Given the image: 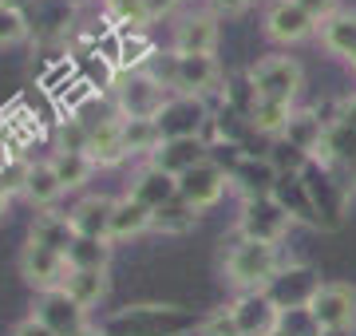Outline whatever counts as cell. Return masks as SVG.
Returning <instances> with one entry per match:
<instances>
[{"label": "cell", "mask_w": 356, "mask_h": 336, "mask_svg": "<svg viewBox=\"0 0 356 336\" xmlns=\"http://www.w3.org/2000/svg\"><path fill=\"white\" fill-rule=\"evenodd\" d=\"M202 317L182 305H127L99 324L107 336H194Z\"/></svg>", "instance_id": "6da1fadb"}, {"label": "cell", "mask_w": 356, "mask_h": 336, "mask_svg": "<svg viewBox=\"0 0 356 336\" xmlns=\"http://www.w3.org/2000/svg\"><path fill=\"white\" fill-rule=\"evenodd\" d=\"M281 269L277 246H266V242H250V237H238L226 253V281L242 293H257L266 289Z\"/></svg>", "instance_id": "7a4b0ae2"}, {"label": "cell", "mask_w": 356, "mask_h": 336, "mask_svg": "<svg viewBox=\"0 0 356 336\" xmlns=\"http://www.w3.org/2000/svg\"><path fill=\"white\" fill-rule=\"evenodd\" d=\"M115 111L119 119H159L170 91L159 76L147 72H115Z\"/></svg>", "instance_id": "3957f363"}, {"label": "cell", "mask_w": 356, "mask_h": 336, "mask_svg": "<svg viewBox=\"0 0 356 336\" xmlns=\"http://www.w3.org/2000/svg\"><path fill=\"white\" fill-rule=\"evenodd\" d=\"M245 76L254 83L257 99H273V103H293L305 83V72L293 56H261Z\"/></svg>", "instance_id": "277c9868"}, {"label": "cell", "mask_w": 356, "mask_h": 336, "mask_svg": "<svg viewBox=\"0 0 356 336\" xmlns=\"http://www.w3.org/2000/svg\"><path fill=\"white\" fill-rule=\"evenodd\" d=\"M309 317L325 336L332 333H348L356 324V293L341 281H329L317 289V297L309 301Z\"/></svg>", "instance_id": "5b68a950"}, {"label": "cell", "mask_w": 356, "mask_h": 336, "mask_svg": "<svg viewBox=\"0 0 356 336\" xmlns=\"http://www.w3.org/2000/svg\"><path fill=\"white\" fill-rule=\"evenodd\" d=\"M289 226H293V218L273 202V198L242 202V214H238V237L266 242V246H281L285 233H289Z\"/></svg>", "instance_id": "8992f818"}, {"label": "cell", "mask_w": 356, "mask_h": 336, "mask_svg": "<svg viewBox=\"0 0 356 336\" xmlns=\"http://www.w3.org/2000/svg\"><path fill=\"white\" fill-rule=\"evenodd\" d=\"M321 285L325 281H321L309 265H281L277 277H273L261 293H266L281 312H297V309H309V301L317 297Z\"/></svg>", "instance_id": "52a82bcc"}, {"label": "cell", "mask_w": 356, "mask_h": 336, "mask_svg": "<svg viewBox=\"0 0 356 336\" xmlns=\"http://www.w3.org/2000/svg\"><path fill=\"white\" fill-rule=\"evenodd\" d=\"M159 135L166 139H202V127L210 123V107L198 95H170L159 111Z\"/></svg>", "instance_id": "ba28073f"}, {"label": "cell", "mask_w": 356, "mask_h": 336, "mask_svg": "<svg viewBox=\"0 0 356 336\" xmlns=\"http://www.w3.org/2000/svg\"><path fill=\"white\" fill-rule=\"evenodd\" d=\"M305 186L313 194V206H317V230H341L344 210H348V190L332 178V170L313 162L305 170Z\"/></svg>", "instance_id": "9c48e42d"}, {"label": "cell", "mask_w": 356, "mask_h": 336, "mask_svg": "<svg viewBox=\"0 0 356 336\" xmlns=\"http://www.w3.org/2000/svg\"><path fill=\"white\" fill-rule=\"evenodd\" d=\"M170 87L178 95H214V91H226V72L214 56H175V79Z\"/></svg>", "instance_id": "30bf717a"}, {"label": "cell", "mask_w": 356, "mask_h": 336, "mask_svg": "<svg viewBox=\"0 0 356 336\" xmlns=\"http://www.w3.org/2000/svg\"><path fill=\"white\" fill-rule=\"evenodd\" d=\"M20 273L24 281L40 293H51V289H64L67 277H72V265H67V253H56L48 246H36L28 242L24 253H20Z\"/></svg>", "instance_id": "8fae6325"}, {"label": "cell", "mask_w": 356, "mask_h": 336, "mask_svg": "<svg viewBox=\"0 0 356 336\" xmlns=\"http://www.w3.org/2000/svg\"><path fill=\"white\" fill-rule=\"evenodd\" d=\"M229 190V174L218 162H198L194 170H186L182 178H178V198H186L194 210H210L222 202V194Z\"/></svg>", "instance_id": "7c38bea8"}, {"label": "cell", "mask_w": 356, "mask_h": 336, "mask_svg": "<svg viewBox=\"0 0 356 336\" xmlns=\"http://www.w3.org/2000/svg\"><path fill=\"white\" fill-rule=\"evenodd\" d=\"M36 321H44L56 336H79L88 324V309H79L76 301L67 297V289H51V293H40L36 301Z\"/></svg>", "instance_id": "4fadbf2b"}, {"label": "cell", "mask_w": 356, "mask_h": 336, "mask_svg": "<svg viewBox=\"0 0 356 336\" xmlns=\"http://www.w3.org/2000/svg\"><path fill=\"white\" fill-rule=\"evenodd\" d=\"M317 28L321 24L305 12L301 0H277L266 12V36L277 40V44H301V40H309Z\"/></svg>", "instance_id": "5bb4252c"}, {"label": "cell", "mask_w": 356, "mask_h": 336, "mask_svg": "<svg viewBox=\"0 0 356 336\" xmlns=\"http://www.w3.org/2000/svg\"><path fill=\"white\" fill-rule=\"evenodd\" d=\"M277 167L269 162V155H245L234 174H229V190H238L242 202H257V198H273L277 190Z\"/></svg>", "instance_id": "9a60e30c"}, {"label": "cell", "mask_w": 356, "mask_h": 336, "mask_svg": "<svg viewBox=\"0 0 356 336\" xmlns=\"http://www.w3.org/2000/svg\"><path fill=\"white\" fill-rule=\"evenodd\" d=\"M234 321L242 328V336H273L281 328V309L257 289V293H242L229 305Z\"/></svg>", "instance_id": "2e32d148"}, {"label": "cell", "mask_w": 356, "mask_h": 336, "mask_svg": "<svg viewBox=\"0 0 356 336\" xmlns=\"http://www.w3.org/2000/svg\"><path fill=\"white\" fill-rule=\"evenodd\" d=\"M218 48V16L194 12L175 28V56H214Z\"/></svg>", "instance_id": "e0dca14e"}, {"label": "cell", "mask_w": 356, "mask_h": 336, "mask_svg": "<svg viewBox=\"0 0 356 336\" xmlns=\"http://www.w3.org/2000/svg\"><path fill=\"white\" fill-rule=\"evenodd\" d=\"M67 218H72V230H76V237H99V242H111L115 198L91 194V198H83L76 210H67Z\"/></svg>", "instance_id": "ac0fdd59"}, {"label": "cell", "mask_w": 356, "mask_h": 336, "mask_svg": "<svg viewBox=\"0 0 356 336\" xmlns=\"http://www.w3.org/2000/svg\"><path fill=\"white\" fill-rule=\"evenodd\" d=\"M210 158V146H206L202 139H166L159 151H154L151 167L166 170V174H175V178H182L186 170H194L198 162H206Z\"/></svg>", "instance_id": "d6986e66"}, {"label": "cell", "mask_w": 356, "mask_h": 336, "mask_svg": "<svg viewBox=\"0 0 356 336\" xmlns=\"http://www.w3.org/2000/svg\"><path fill=\"white\" fill-rule=\"evenodd\" d=\"M273 202H277L293 221L317 226V206H313V194H309V186H305V174H281L277 190H273Z\"/></svg>", "instance_id": "ffe728a7"}, {"label": "cell", "mask_w": 356, "mask_h": 336, "mask_svg": "<svg viewBox=\"0 0 356 336\" xmlns=\"http://www.w3.org/2000/svg\"><path fill=\"white\" fill-rule=\"evenodd\" d=\"M88 158L95 167H119V162L127 158V139H123V119L119 115L99 123V127H91Z\"/></svg>", "instance_id": "44dd1931"}, {"label": "cell", "mask_w": 356, "mask_h": 336, "mask_svg": "<svg viewBox=\"0 0 356 336\" xmlns=\"http://www.w3.org/2000/svg\"><path fill=\"white\" fill-rule=\"evenodd\" d=\"M131 198L143 202L147 210H159V206H166V202L178 198V178L166 174V170H159V167H147L139 178L131 182Z\"/></svg>", "instance_id": "7402d4cb"}, {"label": "cell", "mask_w": 356, "mask_h": 336, "mask_svg": "<svg viewBox=\"0 0 356 336\" xmlns=\"http://www.w3.org/2000/svg\"><path fill=\"white\" fill-rule=\"evenodd\" d=\"M28 242L48 246V249H56V253H67L72 242H76L72 218H67V214H56V210H40L36 218H32V233H28Z\"/></svg>", "instance_id": "603a6c76"}, {"label": "cell", "mask_w": 356, "mask_h": 336, "mask_svg": "<svg viewBox=\"0 0 356 336\" xmlns=\"http://www.w3.org/2000/svg\"><path fill=\"white\" fill-rule=\"evenodd\" d=\"M151 214L154 210H147L143 202H135V198H119L115 202V218H111V242H127V237H139V233L151 230Z\"/></svg>", "instance_id": "cb8c5ba5"}, {"label": "cell", "mask_w": 356, "mask_h": 336, "mask_svg": "<svg viewBox=\"0 0 356 336\" xmlns=\"http://www.w3.org/2000/svg\"><path fill=\"white\" fill-rule=\"evenodd\" d=\"M198 214L202 210H194L186 198H175V202H166L151 214V230L154 233H166V237H178V233H191L198 226Z\"/></svg>", "instance_id": "d4e9b609"}, {"label": "cell", "mask_w": 356, "mask_h": 336, "mask_svg": "<svg viewBox=\"0 0 356 336\" xmlns=\"http://www.w3.org/2000/svg\"><path fill=\"white\" fill-rule=\"evenodd\" d=\"M325 123H321V115L317 111H293V119H289V127L281 131V139L285 142H293L297 151H305L309 158H313V151H317L321 142H325Z\"/></svg>", "instance_id": "484cf974"}, {"label": "cell", "mask_w": 356, "mask_h": 336, "mask_svg": "<svg viewBox=\"0 0 356 336\" xmlns=\"http://www.w3.org/2000/svg\"><path fill=\"white\" fill-rule=\"evenodd\" d=\"M60 194H64V182L56 178L51 158H48V162H32V167H28V182H24V198H28V202L40 206V210H48Z\"/></svg>", "instance_id": "4316f807"}, {"label": "cell", "mask_w": 356, "mask_h": 336, "mask_svg": "<svg viewBox=\"0 0 356 336\" xmlns=\"http://www.w3.org/2000/svg\"><path fill=\"white\" fill-rule=\"evenodd\" d=\"M321 44L329 48L332 56H348L356 52V12H332L329 20H321Z\"/></svg>", "instance_id": "83f0119b"}, {"label": "cell", "mask_w": 356, "mask_h": 336, "mask_svg": "<svg viewBox=\"0 0 356 336\" xmlns=\"http://www.w3.org/2000/svg\"><path fill=\"white\" fill-rule=\"evenodd\" d=\"M64 289L79 309H95L107 297V269H72Z\"/></svg>", "instance_id": "f1b7e54d"}, {"label": "cell", "mask_w": 356, "mask_h": 336, "mask_svg": "<svg viewBox=\"0 0 356 336\" xmlns=\"http://www.w3.org/2000/svg\"><path fill=\"white\" fill-rule=\"evenodd\" d=\"M293 119V103H273V99H257L254 115H250V127L254 135H266V139H281V131L289 127Z\"/></svg>", "instance_id": "f546056e"}, {"label": "cell", "mask_w": 356, "mask_h": 336, "mask_svg": "<svg viewBox=\"0 0 356 336\" xmlns=\"http://www.w3.org/2000/svg\"><path fill=\"white\" fill-rule=\"evenodd\" d=\"M123 139H127V155L154 158V151L163 146V135H159L154 119H123Z\"/></svg>", "instance_id": "4dcf8cb0"}, {"label": "cell", "mask_w": 356, "mask_h": 336, "mask_svg": "<svg viewBox=\"0 0 356 336\" xmlns=\"http://www.w3.org/2000/svg\"><path fill=\"white\" fill-rule=\"evenodd\" d=\"M67 265H72V269H107V265H111V242L76 237L72 249H67Z\"/></svg>", "instance_id": "1f68e13d"}, {"label": "cell", "mask_w": 356, "mask_h": 336, "mask_svg": "<svg viewBox=\"0 0 356 336\" xmlns=\"http://www.w3.org/2000/svg\"><path fill=\"white\" fill-rule=\"evenodd\" d=\"M51 167H56V178L64 182V190H79L95 174V162L88 155H72V151H56L51 155Z\"/></svg>", "instance_id": "d6a6232c"}, {"label": "cell", "mask_w": 356, "mask_h": 336, "mask_svg": "<svg viewBox=\"0 0 356 336\" xmlns=\"http://www.w3.org/2000/svg\"><path fill=\"white\" fill-rule=\"evenodd\" d=\"M269 162L277 167V174H305V170L313 167V158H309L305 151H297V146L285 142V139H273V146H269Z\"/></svg>", "instance_id": "836d02e7"}, {"label": "cell", "mask_w": 356, "mask_h": 336, "mask_svg": "<svg viewBox=\"0 0 356 336\" xmlns=\"http://www.w3.org/2000/svg\"><path fill=\"white\" fill-rule=\"evenodd\" d=\"M88 142H91V127L79 123L76 115H67L60 123V151H72V155H88Z\"/></svg>", "instance_id": "e575fe53"}, {"label": "cell", "mask_w": 356, "mask_h": 336, "mask_svg": "<svg viewBox=\"0 0 356 336\" xmlns=\"http://www.w3.org/2000/svg\"><path fill=\"white\" fill-rule=\"evenodd\" d=\"M198 336H242V328H238V321H234V312L229 309H214V312H206L202 317Z\"/></svg>", "instance_id": "d590c367"}, {"label": "cell", "mask_w": 356, "mask_h": 336, "mask_svg": "<svg viewBox=\"0 0 356 336\" xmlns=\"http://www.w3.org/2000/svg\"><path fill=\"white\" fill-rule=\"evenodd\" d=\"M32 32L24 12H13V8H0V44H16Z\"/></svg>", "instance_id": "8d00e7d4"}, {"label": "cell", "mask_w": 356, "mask_h": 336, "mask_svg": "<svg viewBox=\"0 0 356 336\" xmlns=\"http://www.w3.org/2000/svg\"><path fill=\"white\" fill-rule=\"evenodd\" d=\"M301 4H305V12L313 16V20H329L332 12H337V0H301Z\"/></svg>", "instance_id": "74e56055"}, {"label": "cell", "mask_w": 356, "mask_h": 336, "mask_svg": "<svg viewBox=\"0 0 356 336\" xmlns=\"http://www.w3.org/2000/svg\"><path fill=\"white\" fill-rule=\"evenodd\" d=\"M13 336H56V333H51V328H48L44 321H36V317H28V321H20V324L13 328Z\"/></svg>", "instance_id": "f35d334b"}, {"label": "cell", "mask_w": 356, "mask_h": 336, "mask_svg": "<svg viewBox=\"0 0 356 336\" xmlns=\"http://www.w3.org/2000/svg\"><path fill=\"white\" fill-rule=\"evenodd\" d=\"M13 190H8V186H4V182H0V221L8 218V206H13Z\"/></svg>", "instance_id": "ab89813d"}, {"label": "cell", "mask_w": 356, "mask_h": 336, "mask_svg": "<svg viewBox=\"0 0 356 336\" xmlns=\"http://www.w3.org/2000/svg\"><path fill=\"white\" fill-rule=\"evenodd\" d=\"M32 4H36V0H0V8H13V12H24V16H28Z\"/></svg>", "instance_id": "60d3db41"}, {"label": "cell", "mask_w": 356, "mask_h": 336, "mask_svg": "<svg viewBox=\"0 0 356 336\" xmlns=\"http://www.w3.org/2000/svg\"><path fill=\"white\" fill-rule=\"evenodd\" d=\"M214 4H218V8H226V12H242L250 0H214Z\"/></svg>", "instance_id": "b9f144b4"}, {"label": "cell", "mask_w": 356, "mask_h": 336, "mask_svg": "<svg viewBox=\"0 0 356 336\" xmlns=\"http://www.w3.org/2000/svg\"><path fill=\"white\" fill-rule=\"evenodd\" d=\"M79 336H107V333H103V328H83Z\"/></svg>", "instance_id": "7bdbcfd3"}, {"label": "cell", "mask_w": 356, "mask_h": 336, "mask_svg": "<svg viewBox=\"0 0 356 336\" xmlns=\"http://www.w3.org/2000/svg\"><path fill=\"white\" fill-rule=\"evenodd\" d=\"M348 64H353V72H356V52H353V56H348Z\"/></svg>", "instance_id": "ee69618b"}, {"label": "cell", "mask_w": 356, "mask_h": 336, "mask_svg": "<svg viewBox=\"0 0 356 336\" xmlns=\"http://www.w3.org/2000/svg\"><path fill=\"white\" fill-rule=\"evenodd\" d=\"M99 4H103V8H111V4H115V0H99Z\"/></svg>", "instance_id": "f6af8a7d"}, {"label": "cell", "mask_w": 356, "mask_h": 336, "mask_svg": "<svg viewBox=\"0 0 356 336\" xmlns=\"http://www.w3.org/2000/svg\"><path fill=\"white\" fill-rule=\"evenodd\" d=\"M194 336H198V333H194Z\"/></svg>", "instance_id": "bcb514c9"}, {"label": "cell", "mask_w": 356, "mask_h": 336, "mask_svg": "<svg viewBox=\"0 0 356 336\" xmlns=\"http://www.w3.org/2000/svg\"><path fill=\"white\" fill-rule=\"evenodd\" d=\"M353 170H356V167H353Z\"/></svg>", "instance_id": "7dc6e473"}]
</instances>
